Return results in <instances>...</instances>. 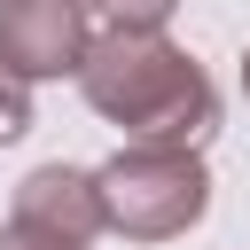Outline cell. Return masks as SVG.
<instances>
[{
    "label": "cell",
    "instance_id": "obj_1",
    "mask_svg": "<svg viewBox=\"0 0 250 250\" xmlns=\"http://www.w3.org/2000/svg\"><path fill=\"white\" fill-rule=\"evenodd\" d=\"M78 94L125 141H156V148H203L219 125V86L164 31H102L78 70Z\"/></svg>",
    "mask_w": 250,
    "mask_h": 250
},
{
    "label": "cell",
    "instance_id": "obj_2",
    "mask_svg": "<svg viewBox=\"0 0 250 250\" xmlns=\"http://www.w3.org/2000/svg\"><path fill=\"white\" fill-rule=\"evenodd\" d=\"M102 219L125 242H172L211 211V172L195 148H156V141H125L102 172Z\"/></svg>",
    "mask_w": 250,
    "mask_h": 250
},
{
    "label": "cell",
    "instance_id": "obj_3",
    "mask_svg": "<svg viewBox=\"0 0 250 250\" xmlns=\"http://www.w3.org/2000/svg\"><path fill=\"white\" fill-rule=\"evenodd\" d=\"M94 55V16L86 0H0V62L39 86V78H78Z\"/></svg>",
    "mask_w": 250,
    "mask_h": 250
},
{
    "label": "cell",
    "instance_id": "obj_4",
    "mask_svg": "<svg viewBox=\"0 0 250 250\" xmlns=\"http://www.w3.org/2000/svg\"><path fill=\"white\" fill-rule=\"evenodd\" d=\"M8 211H16V219H39V227H55V234H70V242L109 234V219H102V180L78 172V164H39V172H23Z\"/></svg>",
    "mask_w": 250,
    "mask_h": 250
},
{
    "label": "cell",
    "instance_id": "obj_5",
    "mask_svg": "<svg viewBox=\"0 0 250 250\" xmlns=\"http://www.w3.org/2000/svg\"><path fill=\"white\" fill-rule=\"evenodd\" d=\"M180 0H86V16L102 31H164Z\"/></svg>",
    "mask_w": 250,
    "mask_h": 250
},
{
    "label": "cell",
    "instance_id": "obj_6",
    "mask_svg": "<svg viewBox=\"0 0 250 250\" xmlns=\"http://www.w3.org/2000/svg\"><path fill=\"white\" fill-rule=\"evenodd\" d=\"M23 133H31V86L0 62V148H8V141H23Z\"/></svg>",
    "mask_w": 250,
    "mask_h": 250
},
{
    "label": "cell",
    "instance_id": "obj_7",
    "mask_svg": "<svg viewBox=\"0 0 250 250\" xmlns=\"http://www.w3.org/2000/svg\"><path fill=\"white\" fill-rule=\"evenodd\" d=\"M0 250H86V242H70V234H55V227H39V219H16V211H8Z\"/></svg>",
    "mask_w": 250,
    "mask_h": 250
},
{
    "label": "cell",
    "instance_id": "obj_8",
    "mask_svg": "<svg viewBox=\"0 0 250 250\" xmlns=\"http://www.w3.org/2000/svg\"><path fill=\"white\" fill-rule=\"evenodd\" d=\"M242 94H250V47H242Z\"/></svg>",
    "mask_w": 250,
    "mask_h": 250
}]
</instances>
